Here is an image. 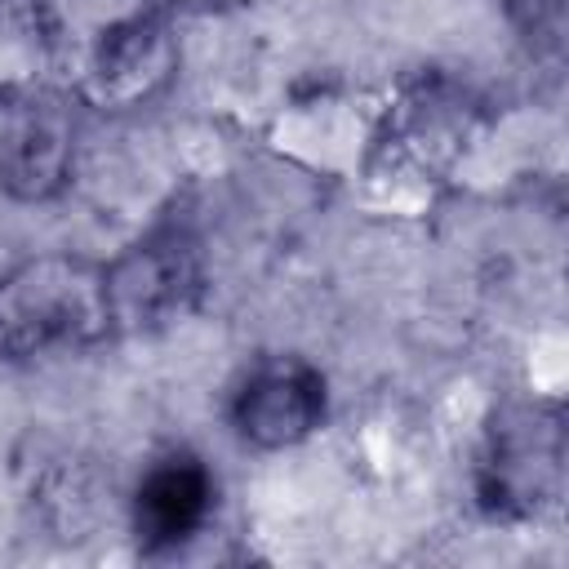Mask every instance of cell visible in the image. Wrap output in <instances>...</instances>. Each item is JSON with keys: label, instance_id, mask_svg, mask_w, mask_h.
<instances>
[{"label": "cell", "instance_id": "9", "mask_svg": "<svg viewBox=\"0 0 569 569\" xmlns=\"http://www.w3.org/2000/svg\"><path fill=\"white\" fill-rule=\"evenodd\" d=\"M511 31L533 58H560L565 49V0H502Z\"/></svg>", "mask_w": 569, "mask_h": 569}, {"label": "cell", "instance_id": "6", "mask_svg": "<svg viewBox=\"0 0 569 569\" xmlns=\"http://www.w3.org/2000/svg\"><path fill=\"white\" fill-rule=\"evenodd\" d=\"M76 169V116L58 98L27 93L0 124V191L18 204H44L67 191Z\"/></svg>", "mask_w": 569, "mask_h": 569}, {"label": "cell", "instance_id": "2", "mask_svg": "<svg viewBox=\"0 0 569 569\" xmlns=\"http://www.w3.org/2000/svg\"><path fill=\"white\" fill-rule=\"evenodd\" d=\"M102 289L111 338L160 333L196 311L204 289V262L182 227H156L151 236L133 240L111 262H102Z\"/></svg>", "mask_w": 569, "mask_h": 569}, {"label": "cell", "instance_id": "10", "mask_svg": "<svg viewBox=\"0 0 569 569\" xmlns=\"http://www.w3.org/2000/svg\"><path fill=\"white\" fill-rule=\"evenodd\" d=\"M187 4H200V0H151V9L169 13V9H187Z\"/></svg>", "mask_w": 569, "mask_h": 569}, {"label": "cell", "instance_id": "3", "mask_svg": "<svg viewBox=\"0 0 569 569\" xmlns=\"http://www.w3.org/2000/svg\"><path fill=\"white\" fill-rule=\"evenodd\" d=\"M565 467V431L551 405H507L476 467L480 507L498 520H525L556 502Z\"/></svg>", "mask_w": 569, "mask_h": 569}, {"label": "cell", "instance_id": "4", "mask_svg": "<svg viewBox=\"0 0 569 569\" xmlns=\"http://www.w3.org/2000/svg\"><path fill=\"white\" fill-rule=\"evenodd\" d=\"M182 49L169 27V13L142 9L107 22L80 67V98L98 111H133L164 93L178 76Z\"/></svg>", "mask_w": 569, "mask_h": 569}, {"label": "cell", "instance_id": "8", "mask_svg": "<svg viewBox=\"0 0 569 569\" xmlns=\"http://www.w3.org/2000/svg\"><path fill=\"white\" fill-rule=\"evenodd\" d=\"M49 13L40 0H0V84L18 89L49 58Z\"/></svg>", "mask_w": 569, "mask_h": 569}, {"label": "cell", "instance_id": "5", "mask_svg": "<svg viewBox=\"0 0 569 569\" xmlns=\"http://www.w3.org/2000/svg\"><path fill=\"white\" fill-rule=\"evenodd\" d=\"M329 387L325 373L302 356H262L253 360L227 405L236 436L253 449H293L325 422Z\"/></svg>", "mask_w": 569, "mask_h": 569}, {"label": "cell", "instance_id": "7", "mask_svg": "<svg viewBox=\"0 0 569 569\" xmlns=\"http://www.w3.org/2000/svg\"><path fill=\"white\" fill-rule=\"evenodd\" d=\"M213 471L196 458V453H164L156 458L138 489H133V538L142 551H173L187 538H196L204 529V520L213 516Z\"/></svg>", "mask_w": 569, "mask_h": 569}, {"label": "cell", "instance_id": "1", "mask_svg": "<svg viewBox=\"0 0 569 569\" xmlns=\"http://www.w3.org/2000/svg\"><path fill=\"white\" fill-rule=\"evenodd\" d=\"M111 338L102 262L36 253L0 271V360L80 351Z\"/></svg>", "mask_w": 569, "mask_h": 569}]
</instances>
